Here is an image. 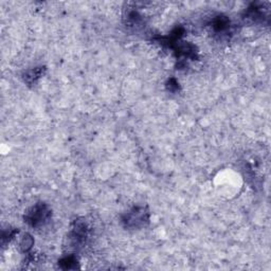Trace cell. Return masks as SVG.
<instances>
[{"mask_svg":"<svg viewBox=\"0 0 271 271\" xmlns=\"http://www.w3.org/2000/svg\"><path fill=\"white\" fill-rule=\"evenodd\" d=\"M48 218V211L44 206H39L33 209L32 212H30L28 215L29 223L32 226H38L42 224Z\"/></svg>","mask_w":271,"mask_h":271,"instance_id":"cell-1","label":"cell"}]
</instances>
